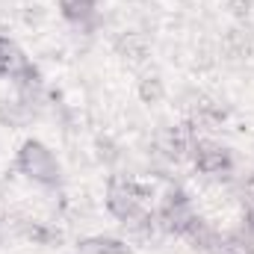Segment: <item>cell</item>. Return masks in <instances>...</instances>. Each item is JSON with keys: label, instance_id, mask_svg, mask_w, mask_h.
I'll use <instances>...</instances> for the list:
<instances>
[{"label": "cell", "instance_id": "obj_11", "mask_svg": "<svg viewBox=\"0 0 254 254\" xmlns=\"http://www.w3.org/2000/svg\"><path fill=\"white\" fill-rule=\"evenodd\" d=\"M0 240H3V234H0Z\"/></svg>", "mask_w": 254, "mask_h": 254}, {"label": "cell", "instance_id": "obj_9", "mask_svg": "<svg viewBox=\"0 0 254 254\" xmlns=\"http://www.w3.org/2000/svg\"><path fill=\"white\" fill-rule=\"evenodd\" d=\"M139 98H142V104H160V101L166 98V83H163L157 74L142 77V80H139Z\"/></svg>", "mask_w": 254, "mask_h": 254}, {"label": "cell", "instance_id": "obj_8", "mask_svg": "<svg viewBox=\"0 0 254 254\" xmlns=\"http://www.w3.org/2000/svg\"><path fill=\"white\" fill-rule=\"evenodd\" d=\"M116 51H119V57H125L130 63H142L151 48H148V39H145L142 33H125V36L116 42Z\"/></svg>", "mask_w": 254, "mask_h": 254}, {"label": "cell", "instance_id": "obj_10", "mask_svg": "<svg viewBox=\"0 0 254 254\" xmlns=\"http://www.w3.org/2000/svg\"><path fill=\"white\" fill-rule=\"evenodd\" d=\"M228 6L234 9V15H249V9H252V0H228Z\"/></svg>", "mask_w": 254, "mask_h": 254}, {"label": "cell", "instance_id": "obj_2", "mask_svg": "<svg viewBox=\"0 0 254 254\" xmlns=\"http://www.w3.org/2000/svg\"><path fill=\"white\" fill-rule=\"evenodd\" d=\"M148 195H151L148 187H142L136 181L116 178V181H110V190H107V210H110L113 219H119L125 225V222L145 213V198Z\"/></svg>", "mask_w": 254, "mask_h": 254}, {"label": "cell", "instance_id": "obj_4", "mask_svg": "<svg viewBox=\"0 0 254 254\" xmlns=\"http://www.w3.org/2000/svg\"><path fill=\"white\" fill-rule=\"evenodd\" d=\"M15 234L33 246H54L63 240V234L57 228H51L48 222H39V219H15Z\"/></svg>", "mask_w": 254, "mask_h": 254}, {"label": "cell", "instance_id": "obj_3", "mask_svg": "<svg viewBox=\"0 0 254 254\" xmlns=\"http://www.w3.org/2000/svg\"><path fill=\"white\" fill-rule=\"evenodd\" d=\"M190 157L195 172L204 175V178H228V175H234V154L219 142L198 139Z\"/></svg>", "mask_w": 254, "mask_h": 254}, {"label": "cell", "instance_id": "obj_7", "mask_svg": "<svg viewBox=\"0 0 254 254\" xmlns=\"http://www.w3.org/2000/svg\"><path fill=\"white\" fill-rule=\"evenodd\" d=\"M60 12L68 24H77V27H92L98 18L95 0H60Z\"/></svg>", "mask_w": 254, "mask_h": 254}, {"label": "cell", "instance_id": "obj_1", "mask_svg": "<svg viewBox=\"0 0 254 254\" xmlns=\"http://www.w3.org/2000/svg\"><path fill=\"white\" fill-rule=\"evenodd\" d=\"M15 169H18V175H24L27 181H33L36 187H45V190H57L63 184V163L42 139L21 142L18 154H15Z\"/></svg>", "mask_w": 254, "mask_h": 254}, {"label": "cell", "instance_id": "obj_6", "mask_svg": "<svg viewBox=\"0 0 254 254\" xmlns=\"http://www.w3.org/2000/svg\"><path fill=\"white\" fill-rule=\"evenodd\" d=\"M74 254H130V246L119 237H86L77 243Z\"/></svg>", "mask_w": 254, "mask_h": 254}, {"label": "cell", "instance_id": "obj_5", "mask_svg": "<svg viewBox=\"0 0 254 254\" xmlns=\"http://www.w3.org/2000/svg\"><path fill=\"white\" fill-rule=\"evenodd\" d=\"M27 65H30V60L24 57V51L9 36H0V77H12L15 80Z\"/></svg>", "mask_w": 254, "mask_h": 254}]
</instances>
